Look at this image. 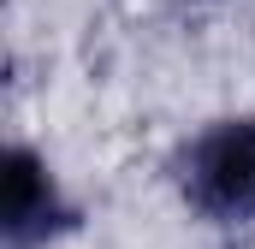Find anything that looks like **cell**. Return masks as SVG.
I'll return each mask as SVG.
<instances>
[{
  "instance_id": "1",
  "label": "cell",
  "mask_w": 255,
  "mask_h": 249,
  "mask_svg": "<svg viewBox=\"0 0 255 249\" xmlns=\"http://www.w3.org/2000/svg\"><path fill=\"white\" fill-rule=\"evenodd\" d=\"M178 202L208 226H250L255 220V113L208 119L166 160Z\"/></svg>"
},
{
  "instance_id": "2",
  "label": "cell",
  "mask_w": 255,
  "mask_h": 249,
  "mask_svg": "<svg viewBox=\"0 0 255 249\" xmlns=\"http://www.w3.org/2000/svg\"><path fill=\"white\" fill-rule=\"evenodd\" d=\"M0 166V249H54L83 226V208L65 196L60 172L30 142L12 136Z\"/></svg>"
}]
</instances>
